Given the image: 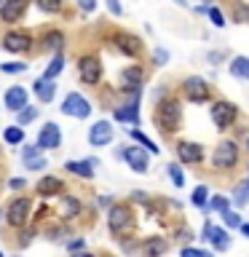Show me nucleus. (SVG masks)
I'll list each match as a JSON object with an SVG mask.
<instances>
[{
	"label": "nucleus",
	"mask_w": 249,
	"mask_h": 257,
	"mask_svg": "<svg viewBox=\"0 0 249 257\" xmlns=\"http://www.w3.org/2000/svg\"><path fill=\"white\" fill-rule=\"evenodd\" d=\"M156 123L161 134H174L182 123V107L177 99H164L156 107Z\"/></svg>",
	"instance_id": "obj_1"
},
{
	"label": "nucleus",
	"mask_w": 249,
	"mask_h": 257,
	"mask_svg": "<svg viewBox=\"0 0 249 257\" xmlns=\"http://www.w3.org/2000/svg\"><path fill=\"white\" fill-rule=\"evenodd\" d=\"M107 228L112 236H126L129 230L134 228V212H132V206H126V204H115L107 212Z\"/></svg>",
	"instance_id": "obj_2"
},
{
	"label": "nucleus",
	"mask_w": 249,
	"mask_h": 257,
	"mask_svg": "<svg viewBox=\"0 0 249 257\" xmlns=\"http://www.w3.org/2000/svg\"><path fill=\"white\" fill-rule=\"evenodd\" d=\"M238 156H241L238 145L233 140H225V142L217 145L214 153H212V166L220 169V172H228V169H233L238 164Z\"/></svg>",
	"instance_id": "obj_3"
},
{
	"label": "nucleus",
	"mask_w": 249,
	"mask_h": 257,
	"mask_svg": "<svg viewBox=\"0 0 249 257\" xmlns=\"http://www.w3.org/2000/svg\"><path fill=\"white\" fill-rule=\"evenodd\" d=\"M30 212H32V201L30 198H14L6 209V220L11 228H24L30 220Z\"/></svg>",
	"instance_id": "obj_4"
},
{
	"label": "nucleus",
	"mask_w": 249,
	"mask_h": 257,
	"mask_svg": "<svg viewBox=\"0 0 249 257\" xmlns=\"http://www.w3.org/2000/svg\"><path fill=\"white\" fill-rule=\"evenodd\" d=\"M91 110H94L91 102H88L83 94H78V91H70L67 96H64V102H62V112L70 115V118H88Z\"/></svg>",
	"instance_id": "obj_5"
},
{
	"label": "nucleus",
	"mask_w": 249,
	"mask_h": 257,
	"mask_svg": "<svg viewBox=\"0 0 249 257\" xmlns=\"http://www.w3.org/2000/svg\"><path fill=\"white\" fill-rule=\"evenodd\" d=\"M78 78L83 80L86 86L99 83V78H102V62L96 59L94 54H83L78 59Z\"/></svg>",
	"instance_id": "obj_6"
},
{
	"label": "nucleus",
	"mask_w": 249,
	"mask_h": 257,
	"mask_svg": "<svg viewBox=\"0 0 249 257\" xmlns=\"http://www.w3.org/2000/svg\"><path fill=\"white\" fill-rule=\"evenodd\" d=\"M32 43H35V40H32V35L27 30H11L3 35V48L11 54H27L32 48Z\"/></svg>",
	"instance_id": "obj_7"
},
{
	"label": "nucleus",
	"mask_w": 249,
	"mask_h": 257,
	"mask_svg": "<svg viewBox=\"0 0 249 257\" xmlns=\"http://www.w3.org/2000/svg\"><path fill=\"white\" fill-rule=\"evenodd\" d=\"M236 118H238V107L233 102H214L212 104V120L217 128H222V132L230 128L236 123Z\"/></svg>",
	"instance_id": "obj_8"
},
{
	"label": "nucleus",
	"mask_w": 249,
	"mask_h": 257,
	"mask_svg": "<svg viewBox=\"0 0 249 257\" xmlns=\"http://www.w3.org/2000/svg\"><path fill=\"white\" fill-rule=\"evenodd\" d=\"M123 161L134 169L137 174H145L150 169V150H142V145L137 142L132 148H123Z\"/></svg>",
	"instance_id": "obj_9"
},
{
	"label": "nucleus",
	"mask_w": 249,
	"mask_h": 257,
	"mask_svg": "<svg viewBox=\"0 0 249 257\" xmlns=\"http://www.w3.org/2000/svg\"><path fill=\"white\" fill-rule=\"evenodd\" d=\"M182 91H185V99L188 102H206L209 99V83L201 75H190V78H185V83H182Z\"/></svg>",
	"instance_id": "obj_10"
},
{
	"label": "nucleus",
	"mask_w": 249,
	"mask_h": 257,
	"mask_svg": "<svg viewBox=\"0 0 249 257\" xmlns=\"http://www.w3.org/2000/svg\"><path fill=\"white\" fill-rule=\"evenodd\" d=\"M204 148H201L198 142H180L177 145V158H180V164L185 166H193V164H201L204 161Z\"/></svg>",
	"instance_id": "obj_11"
},
{
	"label": "nucleus",
	"mask_w": 249,
	"mask_h": 257,
	"mask_svg": "<svg viewBox=\"0 0 249 257\" xmlns=\"http://www.w3.org/2000/svg\"><path fill=\"white\" fill-rule=\"evenodd\" d=\"M112 43H115V48L126 56H137L142 51V40L137 35H132V32H115V35H112Z\"/></svg>",
	"instance_id": "obj_12"
},
{
	"label": "nucleus",
	"mask_w": 249,
	"mask_h": 257,
	"mask_svg": "<svg viewBox=\"0 0 249 257\" xmlns=\"http://www.w3.org/2000/svg\"><path fill=\"white\" fill-rule=\"evenodd\" d=\"M24 11H27V0H3V3H0V19L6 24L19 22L24 16Z\"/></svg>",
	"instance_id": "obj_13"
},
{
	"label": "nucleus",
	"mask_w": 249,
	"mask_h": 257,
	"mask_svg": "<svg viewBox=\"0 0 249 257\" xmlns=\"http://www.w3.org/2000/svg\"><path fill=\"white\" fill-rule=\"evenodd\" d=\"M38 145L40 148H48V150H56L62 145V128L54 123V120H48V123L40 128L38 134Z\"/></svg>",
	"instance_id": "obj_14"
},
{
	"label": "nucleus",
	"mask_w": 249,
	"mask_h": 257,
	"mask_svg": "<svg viewBox=\"0 0 249 257\" xmlns=\"http://www.w3.org/2000/svg\"><path fill=\"white\" fill-rule=\"evenodd\" d=\"M88 142H91L94 148L110 145L112 142V126H110V120H96V123L88 128Z\"/></svg>",
	"instance_id": "obj_15"
},
{
	"label": "nucleus",
	"mask_w": 249,
	"mask_h": 257,
	"mask_svg": "<svg viewBox=\"0 0 249 257\" xmlns=\"http://www.w3.org/2000/svg\"><path fill=\"white\" fill-rule=\"evenodd\" d=\"M120 83H123L126 91H134V88H142L145 83V70L140 64H132V67H123L120 70Z\"/></svg>",
	"instance_id": "obj_16"
},
{
	"label": "nucleus",
	"mask_w": 249,
	"mask_h": 257,
	"mask_svg": "<svg viewBox=\"0 0 249 257\" xmlns=\"http://www.w3.org/2000/svg\"><path fill=\"white\" fill-rule=\"evenodd\" d=\"M35 190H38V196L48 198V196H56L59 190H64V185H62V180H59V177H54V174H46V177H40V180H38Z\"/></svg>",
	"instance_id": "obj_17"
},
{
	"label": "nucleus",
	"mask_w": 249,
	"mask_h": 257,
	"mask_svg": "<svg viewBox=\"0 0 249 257\" xmlns=\"http://www.w3.org/2000/svg\"><path fill=\"white\" fill-rule=\"evenodd\" d=\"M3 102H6V107L11 110V112H19L24 104H27V91H24L22 86H11V88L6 91Z\"/></svg>",
	"instance_id": "obj_18"
},
{
	"label": "nucleus",
	"mask_w": 249,
	"mask_h": 257,
	"mask_svg": "<svg viewBox=\"0 0 249 257\" xmlns=\"http://www.w3.org/2000/svg\"><path fill=\"white\" fill-rule=\"evenodd\" d=\"M32 91H35V96L40 102H51L54 94H56V86L51 78H38L35 83H32Z\"/></svg>",
	"instance_id": "obj_19"
},
{
	"label": "nucleus",
	"mask_w": 249,
	"mask_h": 257,
	"mask_svg": "<svg viewBox=\"0 0 249 257\" xmlns=\"http://www.w3.org/2000/svg\"><path fill=\"white\" fill-rule=\"evenodd\" d=\"M64 172L80 177V180H91L94 177V164L91 161H67L64 164Z\"/></svg>",
	"instance_id": "obj_20"
},
{
	"label": "nucleus",
	"mask_w": 249,
	"mask_h": 257,
	"mask_svg": "<svg viewBox=\"0 0 249 257\" xmlns=\"http://www.w3.org/2000/svg\"><path fill=\"white\" fill-rule=\"evenodd\" d=\"M62 46H64V35H62L59 30H51V32H46V35H43V40H40V48H43V51H51V54L62 51Z\"/></svg>",
	"instance_id": "obj_21"
},
{
	"label": "nucleus",
	"mask_w": 249,
	"mask_h": 257,
	"mask_svg": "<svg viewBox=\"0 0 249 257\" xmlns=\"http://www.w3.org/2000/svg\"><path fill=\"white\" fill-rule=\"evenodd\" d=\"M80 209H83V206H80V201L75 198V196H62V217H64V220H72V217H78L80 214Z\"/></svg>",
	"instance_id": "obj_22"
},
{
	"label": "nucleus",
	"mask_w": 249,
	"mask_h": 257,
	"mask_svg": "<svg viewBox=\"0 0 249 257\" xmlns=\"http://www.w3.org/2000/svg\"><path fill=\"white\" fill-rule=\"evenodd\" d=\"M212 246L217 249V252H225V249H230V236H228V230L225 228H214L212 230Z\"/></svg>",
	"instance_id": "obj_23"
},
{
	"label": "nucleus",
	"mask_w": 249,
	"mask_h": 257,
	"mask_svg": "<svg viewBox=\"0 0 249 257\" xmlns=\"http://www.w3.org/2000/svg\"><path fill=\"white\" fill-rule=\"evenodd\" d=\"M233 204L236 206H246L249 204V177L238 182V188L233 190Z\"/></svg>",
	"instance_id": "obj_24"
},
{
	"label": "nucleus",
	"mask_w": 249,
	"mask_h": 257,
	"mask_svg": "<svg viewBox=\"0 0 249 257\" xmlns=\"http://www.w3.org/2000/svg\"><path fill=\"white\" fill-rule=\"evenodd\" d=\"M62 70H64V56H62V51H56V54H54V59L48 62V67H46V72H43V78H51V80H54Z\"/></svg>",
	"instance_id": "obj_25"
},
{
	"label": "nucleus",
	"mask_w": 249,
	"mask_h": 257,
	"mask_svg": "<svg viewBox=\"0 0 249 257\" xmlns=\"http://www.w3.org/2000/svg\"><path fill=\"white\" fill-rule=\"evenodd\" d=\"M230 72H233L236 78L249 80V59H246V56H236V59H233V64H230Z\"/></svg>",
	"instance_id": "obj_26"
},
{
	"label": "nucleus",
	"mask_w": 249,
	"mask_h": 257,
	"mask_svg": "<svg viewBox=\"0 0 249 257\" xmlns=\"http://www.w3.org/2000/svg\"><path fill=\"white\" fill-rule=\"evenodd\" d=\"M3 140H6L8 145H19V142L24 140V128H22V123H16V126H6Z\"/></svg>",
	"instance_id": "obj_27"
},
{
	"label": "nucleus",
	"mask_w": 249,
	"mask_h": 257,
	"mask_svg": "<svg viewBox=\"0 0 249 257\" xmlns=\"http://www.w3.org/2000/svg\"><path fill=\"white\" fill-rule=\"evenodd\" d=\"M190 201H193V206H198V209H206V204H209V188H206V185H198V188L193 190Z\"/></svg>",
	"instance_id": "obj_28"
},
{
	"label": "nucleus",
	"mask_w": 249,
	"mask_h": 257,
	"mask_svg": "<svg viewBox=\"0 0 249 257\" xmlns=\"http://www.w3.org/2000/svg\"><path fill=\"white\" fill-rule=\"evenodd\" d=\"M132 140H134V142H140L145 150H150V153H153V156H156V153H158V145L153 142L150 137H145V134L140 132V128H132Z\"/></svg>",
	"instance_id": "obj_29"
},
{
	"label": "nucleus",
	"mask_w": 249,
	"mask_h": 257,
	"mask_svg": "<svg viewBox=\"0 0 249 257\" xmlns=\"http://www.w3.org/2000/svg\"><path fill=\"white\" fill-rule=\"evenodd\" d=\"M38 107H27V104H24V107L16 112V123H22V126H27V123H32V120L38 118Z\"/></svg>",
	"instance_id": "obj_30"
},
{
	"label": "nucleus",
	"mask_w": 249,
	"mask_h": 257,
	"mask_svg": "<svg viewBox=\"0 0 249 257\" xmlns=\"http://www.w3.org/2000/svg\"><path fill=\"white\" fill-rule=\"evenodd\" d=\"M166 172H169V177H172L174 188H185V174H182V166L180 164H169Z\"/></svg>",
	"instance_id": "obj_31"
},
{
	"label": "nucleus",
	"mask_w": 249,
	"mask_h": 257,
	"mask_svg": "<svg viewBox=\"0 0 249 257\" xmlns=\"http://www.w3.org/2000/svg\"><path fill=\"white\" fill-rule=\"evenodd\" d=\"M142 249H145L148 254H161V252H166V241H164V238H150Z\"/></svg>",
	"instance_id": "obj_32"
},
{
	"label": "nucleus",
	"mask_w": 249,
	"mask_h": 257,
	"mask_svg": "<svg viewBox=\"0 0 249 257\" xmlns=\"http://www.w3.org/2000/svg\"><path fill=\"white\" fill-rule=\"evenodd\" d=\"M206 209H214V212H225V209H230V201L225 198V196H214V198H209V204H206Z\"/></svg>",
	"instance_id": "obj_33"
},
{
	"label": "nucleus",
	"mask_w": 249,
	"mask_h": 257,
	"mask_svg": "<svg viewBox=\"0 0 249 257\" xmlns=\"http://www.w3.org/2000/svg\"><path fill=\"white\" fill-rule=\"evenodd\" d=\"M40 11H46V14H56L62 8V0H35Z\"/></svg>",
	"instance_id": "obj_34"
},
{
	"label": "nucleus",
	"mask_w": 249,
	"mask_h": 257,
	"mask_svg": "<svg viewBox=\"0 0 249 257\" xmlns=\"http://www.w3.org/2000/svg\"><path fill=\"white\" fill-rule=\"evenodd\" d=\"M222 222H225V228H241V217L236 212H230V209L222 212Z\"/></svg>",
	"instance_id": "obj_35"
},
{
	"label": "nucleus",
	"mask_w": 249,
	"mask_h": 257,
	"mask_svg": "<svg viewBox=\"0 0 249 257\" xmlns=\"http://www.w3.org/2000/svg\"><path fill=\"white\" fill-rule=\"evenodd\" d=\"M233 22H238V24H246V22H249V6L238 3V6H236V11H233Z\"/></svg>",
	"instance_id": "obj_36"
},
{
	"label": "nucleus",
	"mask_w": 249,
	"mask_h": 257,
	"mask_svg": "<svg viewBox=\"0 0 249 257\" xmlns=\"http://www.w3.org/2000/svg\"><path fill=\"white\" fill-rule=\"evenodd\" d=\"M206 14H209V19H212V24H214V27H225V16H222V11H220V8L209 6V8H206Z\"/></svg>",
	"instance_id": "obj_37"
},
{
	"label": "nucleus",
	"mask_w": 249,
	"mask_h": 257,
	"mask_svg": "<svg viewBox=\"0 0 249 257\" xmlns=\"http://www.w3.org/2000/svg\"><path fill=\"white\" fill-rule=\"evenodd\" d=\"M166 62H169V51L166 48H156V51H153V64H156V67H164Z\"/></svg>",
	"instance_id": "obj_38"
},
{
	"label": "nucleus",
	"mask_w": 249,
	"mask_h": 257,
	"mask_svg": "<svg viewBox=\"0 0 249 257\" xmlns=\"http://www.w3.org/2000/svg\"><path fill=\"white\" fill-rule=\"evenodd\" d=\"M40 145L35 142V145H27V148H24V153H22V161H30V158H40Z\"/></svg>",
	"instance_id": "obj_39"
},
{
	"label": "nucleus",
	"mask_w": 249,
	"mask_h": 257,
	"mask_svg": "<svg viewBox=\"0 0 249 257\" xmlns=\"http://www.w3.org/2000/svg\"><path fill=\"white\" fill-rule=\"evenodd\" d=\"M0 70H3V72H24V70H27V64H24V62H6V64H0Z\"/></svg>",
	"instance_id": "obj_40"
},
{
	"label": "nucleus",
	"mask_w": 249,
	"mask_h": 257,
	"mask_svg": "<svg viewBox=\"0 0 249 257\" xmlns=\"http://www.w3.org/2000/svg\"><path fill=\"white\" fill-rule=\"evenodd\" d=\"M24 166H27L30 172H40V169H46V161L43 158H30V161H24Z\"/></svg>",
	"instance_id": "obj_41"
},
{
	"label": "nucleus",
	"mask_w": 249,
	"mask_h": 257,
	"mask_svg": "<svg viewBox=\"0 0 249 257\" xmlns=\"http://www.w3.org/2000/svg\"><path fill=\"white\" fill-rule=\"evenodd\" d=\"M104 3H107V8H110L112 16H120V14H123V6H120V0H104Z\"/></svg>",
	"instance_id": "obj_42"
},
{
	"label": "nucleus",
	"mask_w": 249,
	"mask_h": 257,
	"mask_svg": "<svg viewBox=\"0 0 249 257\" xmlns=\"http://www.w3.org/2000/svg\"><path fill=\"white\" fill-rule=\"evenodd\" d=\"M182 254H188V257H206V249H196V246H182Z\"/></svg>",
	"instance_id": "obj_43"
},
{
	"label": "nucleus",
	"mask_w": 249,
	"mask_h": 257,
	"mask_svg": "<svg viewBox=\"0 0 249 257\" xmlns=\"http://www.w3.org/2000/svg\"><path fill=\"white\" fill-rule=\"evenodd\" d=\"M75 3H78L80 11H86V14H91L94 8H96V0H75Z\"/></svg>",
	"instance_id": "obj_44"
},
{
	"label": "nucleus",
	"mask_w": 249,
	"mask_h": 257,
	"mask_svg": "<svg viewBox=\"0 0 249 257\" xmlns=\"http://www.w3.org/2000/svg\"><path fill=\"white\" fill-rule=\"evenodd\" d=\"M177 238H180V241H190L193 238V230L190 228H180V230H177Z\"/></svg>",
	"instance_id": "obj_45"
},
{
	"label": "nucleus",
	"mask_w": 249,
	"mask_h": 257,
	"mask_svg": "<svg viewBox=\"0 0 249 257\" xmlns=\"http://www.w3.org/2000/svg\"><path fill=\"white\" fill-rule=\"evenodd\" d=\"M212 230H214V225H212V222H204V230H201V238H204V241H209V238H212Z\"/></svg>",
	"instance_id": "obj_46"
},
{
	"label": "nucleus",
	"mask_w": 249,
	"mask_h": 257,
	"mask_svg": "<svg viewBox=\"0 0 249 257\" xmlns=\"http://www.w3.org/2000/svg\"><path fill=\"white\" fill-rule=\"evenodd\" d=\"M83 246H86V244H83V238H75V241H70V244H67L70 252H80Z\"/></svg>",
	"instance_id": "obj_47"
},
{
	"label": "nucleus",
	"mask_w": 249,
	"mask_h": 257,
	"mask_svg": "<svg viewBox=\"0 0 249 257\" xmlns=\"http://www.w3.org/2000/svg\"><path fill=\"white\" fill-rule=\"evenodd\" d=\"M8 185H11V190H22L24 188V180H8Z\"/></svg>",
	"instance_id": "obj_48"
},
{
	"label": "nucleus",
	"mask_w": 249,
	"mask_h": 257,
	"mask_svg": "<svg viewBox=\"0 0 249 257\" xmlns=\"http://www.w3.org/2000/svg\"><path fill=\"white\" fill-rule=\"evenodd\" d=\"M30 236H32V230H27V233L22 236V246H27V244H30Z\"/></svg>",
	"instance_id": "obj_49"
},
{
	"label": "nucleus",
	"mask_w": 249,
	"mask_h": 257,
	"mask_svg": "<svg viewBox=\"0 0 249 257\" xmlns=\"http://www.w3.org/2000/svg\"><path fill=\"white\" fill-rule=\"evenodd\" d=\"M241 233H244V236L249 238V222H241Z\"/></svg>",
	"instance_id": "obj_50"
},
{
	"label": "nucleus",
	"mask_w": 249,
	"mask_h": 257,
	"mask_svg": "<svg viewBox=\"0 0 249 257\" xmlns=\"http://www.w3.org/2000/svg\"><path fill=\"white\" fill-rule=\"evenodd\" d=\"M174 3H177V6H185V0H174Z\"/></svg>",
	"instance_id": "obj_51"
},
{
	"label": "nucleus",
	"mask_w": 249,
	"mask_h": 257,
	"mask_svg": "<svg viewBox=\"0 0 249 257\" xmlns=\"http://www.w3.org/2000/svg\"><path fill=\"white\" fill-rule=\"evenodd\" d=\"M244 148H246V153H249V140H246V145H244Z\"/></svg>",
	"instance_id": "obj_52"
},
{
	"label": "nucleus",
	"mask_w": 249,
	"mask_h": 257,
	"mask_svg": "<svg viewBox=\"0 0 249 257\" xmlns=\"http://www.w3.org/2000/svg\"><path fill=\"white\" fill-rule=\"evenodd\" d=\"M0 3H3V0H0Z\"/></svg>",
	"instance_id": "obj_53"
},
{
	"label": "nucleus",
	"mask_w": 249,
	"mask_h": 257,
	"mask_svg": "<svg viewBox=\"0 0 249 257\" xmlns=\"http://www.w3.org/2000/svg\"><path fill=\"white\" fill-rule=\"evenodd\" d=\"M0 214H3V212H0Z\"/></svg>",
	"instance_id": "obj_54"
}]
</instances>
